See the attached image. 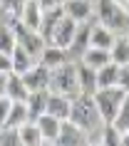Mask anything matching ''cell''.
Segmentation results:
<instances>
[{
	"label": "cell",
	"mask_w": 129,
	"mask_h": 146,
	"mask_svg": "<svg viewBox=\"0 0 129 146\" xmlns=\"http://www.w3.org/2000/svg\"><path fill=\"white\" fill-rule=\"evenodd\" d=\"M70 121L77 124L82 131L92 134V131H102L104 121L99 116V109L94 104L92 94H77L72 97V107H70Z\"/></svg>",
	"instance_id": "6da1fadb"
},
{
	"label": "cell",
	"mask_w": 129,
	"mask_h": 146,
	"mask_svg": "<svg viewBox=\"0 0 129 146\" xmlns=\"http://www.w3.org/2000/svg\"><path fill=\"white\" fill-rule=\"evenodd\" d=\"M47 89L57 94H65V97H77L80 94V82H77V62L67 60L57 64V67L50 69V82H47Z\"/></svg>",
	"instance_id": "7a4b0ae2"
},
{
	"label": "cell",
	"mask_w": 129,
	"mask_h": 146,
	"mask_svg": "<svg viewBox=\"0 0 129 146\" xmlns=\"http://www.w3.org/2000/svg\"><path fill=\"white\" fill-rule=\"evenodd\" d=\"M94 13H97V23L107 25L117 35H127L129 32V13L122 10L114 0H97L94 3Z\"/></svg>",
	"instance_id": "3957f363"
},
{
	"label": "cell",
	"mask_w": 129,
	"mask_h": 146,
	"mask_svg": "<svg viewBox=\"0 0 129 146\" xmlns=\"http://www.w3.org/2000/svg\"><path fill=\"white\" fill-rule=\"evenodd\" d=\"M92 97H94V104H97V109H99L102 121L112 124L114 116H117V111H119V107H122V102H124V97H127V89H122L119 84L99 87Z\"/></svg>",
	"instance_id": "277c9868"
},
{
	"label": "cell",
	"mask_w": 129,
	"mask_h": 146,
	"mask_svg": "<svg viewBox=\"0 0 129 146\" xmlns=\"http://www.w3.org/2000/svg\"><path fill=\"white\" fill-rule=\"evenodd\" d=\"M5 23L10 25V30L15 32V42H17V45L23 47L25 52H30L32 57H40L42 47L47 45L45 37H42L37 30H30L27 25H23V20H20L17 15H8V20H5Z\"/></svg>",
	"instance_id": "5b68a950"
},
{
	"label": "cell",
	"mask_w": 129,
	"mask_h": 146,
	"mask_svg": "<svg viewBox=\"0 0 129 146\" xmlns=\"http://www.w3.org/2000/svg\"><path fill=\"white\" fill-rule=\"evenodd\" d=\"M77 25L70 15H62L57 20V25L52 27L50 37H47V45H55V47H62V50H70L72 40H75V32H77Z\"/></svg>",
	"instance_id": "8992f818"
},
{
	"label": "cell",
	"mask_w": 129,
	"mask_h": 146,
	"mask_svg": "<svg viewBox=\"0 0 129 146\" xmlns=\"http://www.w3.org/2000/svg\"><path fill=\"white\" fill-rule=\"evenodd\" d=\"M90 139H87V131H82L77 124H72L70 119L60 124V134H57V141L55 144L60 146H80V144H87Z\"/></svg>",
	"instance_id": "52a82bcc"
},
{
	"label": "cell",
	"mask_w": 129,
	"mask_h": 146,
	"mask_svg": "<svg viewBox=\"0 0 129 146\" xmlns=\"http://www.w3.org/2000/svg\"><path fill=\"white\" fill-rule=\"evenodd\" d=\"M23 77V82H25V87L27 89H47V82H50V69L45 67V64H40V62H35L27 72H23L20 74Z\"/></svg>",
	"instance_id": "ba28073f"
},
{
	"label": "cell",
	"mask_w": 129,
	"mask_h": 146,
	"mask_svg": "<svg viewBox=\"0 0 129 146\" xmlns=\"http://www.w3.org/2000/svg\"><path fill=\"white\" fill-rule=\"evenodd\" d=\"M35 124H37L40 129V136H42V144H55L57 141V134H60V119L52 114H47V111H42V114L35 119Z\"/></svg>",
	"instance_id": "9c48e42d"
},
{
	"label": "cell",
	"mask_w": 129,
	"mask_h": 146,
	"mask_svg": "<svg viewBox=\"0 0 129 146\" xmlns=\"http://www.w3.org/2000/svg\"><path fill=\"white\" fill-rule=\"evenodd\" d=\"M42 5H40V0H25L17 17L23 20V25H27L30 30H37L40 32V23H42Z\"/></svg>",
	"instance_id": "30bf717a"
},
{
	"label": "cell",
	"mask_w": 129,
	"mask_h": 146,
	"mask_svg": "<svg viewBox=\"0 0 129 146\" xmlns=\"http://www.w3.org/2000/svg\"><path fill=\"white\" fill-rule=\"evenodd\" d=\"M65 15H70L75 23H87L92 20L94 15V5H92V0H65Z\"/></svg>",
	"instance_id": "8fae6325"
},
{
	"label": "cell",
	"mask_w": 129,
	"mask_h": 146,
	"mask_svg": "<svg viewBox=\"0 0 129 146\" xmlns=\"http://www.w3.org/2000/svg\"><path fill=\"white\" fill-rule=\"evenodd\" d=\"M70 107H72V97H65V94H57V92L47 94L45 111H47V114H52V116H57L60 121L70 119Z\"/></svg>",
	"instance_id": "7c38bea8"
},
{
	"label": "cell",
	"mask_w": 129,
	"mask_h": 146,
	"mask_svg": "<svg viewBox=\"0 0 129 146\" xmlns=\"http://www.w3.org/2000/svg\"><path fill=\"white\" fill-rule=\"evenodd\" d=\"M114 37H117V32L109 30L107 25H102V23H92V27H90V47L109 50V47L114 45Z\"/></svg>",
	"instance_id": "4fadbf2b"
},
{
	"label": "cell",
	"mask_w": 129,
	"mask_h": 146,
	"mask_svg": "<svg viewBox=\"0 0 129 146\" xmlns=\"http://www.w3.org/2000/svg\"><path fill=\"white\" fill-rule=\"evenodd\" d=\"M47 94H50V89H32V92L27 94V99H25V104H27V121H35V119L45 111Z\"/></svg>",
	"instance_id": "5bb4252c"
},
{
	"label": "cell",
	"mask_w": 129,
	"mask_h": 146,
	"mask_svg": "<svg viewBox=\"0 0 129 146\" xmlns=\"http://www.w3.org/2000/svg\"><path fill=\"white\" fill-rule=\"evenodd\" d=\"M67 60H72L70 52H67V50H62V47H55V45H45V47H42V52H40V57H37V62H40V64H45L47 69L57 67V64H62V62H67Z\"/></svg>",
	"instance_id": "9a60e30c"
},
{
	"label": "cell",
	"mask_w": 129,
	"mask_h": 146,
	"mask_svg": "<svg viewBox=\"0 0 129 146\" xmlns=\"http://www.w3.org/2000/svg\"><path fill=\"white\" fill-rule=\"evenodd\" d=\"M90 27H92V20L87 23H80L77 25V32H75V40H72V45H70V57H77L80 60V54L90 47Z\"/></svg>",
	"instance_id": "2e32d148"
},
{
	"label": "cell",
	"mask_w": 129,
	"mask_h": 146,
	"mask_svg": "<svg viewBox=\"0 0 129 146\" xmlns=\"http://www.w3.org/2000/svg\"><path fill=\"white\" fill-rule=\"evenodd\" d=\"M77 82H80V94H94L97 92V72L77 60Z\"/></svg>",
	"instance_id": "e0dca14e"
},
{
	"label": "cell",
	"mask_w": 129,
	"mask_h": 146,
	"mask_svg": "<svg viewBox=\"0 0 129 146\" xmlns=\"http://www.w3.org/2000/svg\"><path fill=\"white\" fill-rule=\"evenodd\" d=\"M80 62L82 64H87V67H92L94 72H97L99 67H104L107 62H112V54H109V50H99V47H87L82 54H80Z\"/></svg>",
	"instance_id": "ac0fdd59"
},
{
	"label": "cell",
	"mask_w": 129,
	"mask_h": 146,
	"mask_svg": "<svg viewBox=\"0 0 129 146\" xmlns=\"http://www.w3.org/2000/svg\"><path fill=\"white\" fill-rule=\"evenodd\" d=\"M5 94H8L13 102H25V99H27L30 89L25 87L23 77H20L17 72H10V74H8V79H5Z\"/></svg>",
	"instance_id": "d6986e66"
},
{
	"label": "cell",
	"mask_w": 129,
	"mask_h": 146,
	"mask_svg": "<svg viewBox=\"0 0 129 146\" xmlns=\"http://www.w3.org/2000/svg\"><path fill=\"white\" fill-rule=\"evenodd\" d=\"M109 54H112V62H117V64H127L129 62V37L127 35H117L114 37V45L109 47Z\"/></svg>",
	"instance_id": "ffe728a7"
},
{
	"label": "cell",
	"mask_w": 129,
	"mask_h": 146,
	"mask_svg": "<svg viewBox=\"0 0 129 146\" xmlns=\"http://www.w3.org/2000/svg\"><path fill=\"white\" fill-rule=\"evenodd\" d=\"M117 79H119V64L117 62H107L104 67L97 69V89L117 84Z\"/></svg>",
	"instance_id": "44dd1931"
},
{
	"label": "cell",
	"mask_w": 129,
	"mask_h": 146,
	"mask_svg": "<svg viewBox=\"0 0 129 146\" xmlns=\"http://www.w3.org/2000/svg\"><path fill=\"white\" fill-rule=\"evenodd\" d=\"M17 134H20V144L25 146H37L42 144V136H40V129L35 121H25L17 126Z\"/></svg>",
	"instance_id": "7402d4cb"
},
{
	"label": "cell",
	"mask_w": 129,
	"mask_h": 146,
	"mask_svg": "<svg viewBox=\"0 0 129 146\" xmlns=\"http://www.w3.org/2000/svg\"><path fill=\"white\" fill-rule=\"evenodd\" d=\"M65 15V8H50V10H45L42 13V23H40V35L45 37V42H47V37H50V32H52V27L57 25V20Z\"/></svg>",
	"instance_id": "603a6c76"
},
{
	"label": "cell",
	"mask_w": 129,
	"mask_h": 146,
	"mask_svg": "<svg viewBox=\"0 0 129 146\" xmlns=\"http://www.w3.org/2000/svg\"><path fill=\"white\" fill-rule=\"evenodd\" d=\"M10 57H13V72H17V74L27 72V69H30L32 64H35V57H32L30 52H25V50H23L20 45H17L15 50H13V54H10Z\"/></svg>",
	"instance_id": "cb8c5ba5"
},
{
	"label": "cell",
	"mask_w": 129,
	"mask_h": 146,
	"mask_svg": "<svg viewBox=\"0 0 129 146\" xmlns=\"http://www.w3.org/2000/svg\"><path fill=\"white\" fill-rule=\"evenodd\" d=\"M27 121V104L25 102H13V107L8 111V119H5V126H20V124Z\"/></svg>",
	"instance_id": "d4e9b609"
},
{
	"label": "cell",
	"mask_w": 129,
	"mask_h": 146,
	"mask_svg": "<svg viewBox=\"0 0 129 146\" xmlns=\"http://www.w3.org/2000/svg\"><path fill=\"white\" fill-rule=\"evenodd\" d=\"M17 47L15 42V32L10 30V25L8 23H0V52H5V54H13V50Z\"/></svg>",
	"instance_id": "484cf974"
},
{
	"label": "cell",
	"mask_w": 129,
	"mask_h": 146,
	"mask_svg": "<svg viewBox=\"0 0 129 146\" xmlns=\"http://www.w3.org/2000/svg\"><path fill=\"white\" fill-rule=\"evenodd\" d=\"M102 144L104 146H119L122 144V131L114 124H104L102 126Z\"/></svg>",
	"instance_id": "4316f807"
},
{
	"label": "cell",
	"mask_w": 129,
	"mask_h": 146,
	"mask_svg": "<svg viewBox=\"0 0 129 146\" xmlns=\"http://www.w3.org/2000/svg\"><path fill=\"white\" fill-rule=\"evenodd\" d=\"M112 124L119 131H127L129 129V92H127V97H124V102H122V107H119V111H117V116H114Z\"/></svg>",
	"instance_id": "83f0119b"
},
{
	"label": "cell",
	"mask_w": 129,
	"mask_h": 146,
	"mask_svg": "<svg viewBox=\"0 0 129 146\" xmlns=\"http://www.w3.org/2000/svg\"><path fill=\"white\" fill-rule=\"evenodd\" d=\"M20 144V134L15 126H3L0 129V146H15Z\"/></svg>",
	"instance_id": "f1b7e54d"
},
{
	"label": "cell",
	"mask_w": 129,
	"mask_h": 146,
	"mask_svg": "<svg viewBox=\"0 0 129 146\" xmlns=\"http://www.w3.org/2000/svg\"><path fill=\"white\" fill-rule=\"evenodd\" d=\"M25 0H0V13H5V15H17L20 8H23Z\"/></svg>",
	"instance_id": "f546056e"
},
{
	"label": "cell",
	"mask_w": 129,
	"mask_h": 146,
	"mask_svg": "<svg viewBox=\"0 0 129 146\" xmlns=\"http://www.w3.org/2000/svg\"><path fill=\"white\" fill-rule=\"evenodd\" d=\"M10 107H13V99H10L8 94H0V129L5 126V119H8Z\"/></svg>",
	"instance_id": "4dcf8cb0"
},
{
	"label": "cell",
	"mask_w": 129,
	"mask_h": 146,
	"mask_svg": "<svg viewBox=\"0 0 129 146\" xmlns=\"http://www.w3.org/2000/svg\"><path fill=\"white\" fill-rule=\"evenodd\" d=\"M117 84L129 92V62L127 64H119V79H117Z\"/></svg>",
	"instance_id": "1f68e13d"
},
{
	"label": "cell",
	"mask_w": 129,
	"mask_h": 146,
	"mask_svg": "<svg viewBox=\"0 0 129 146\" xmlns=\"http://www.w3.org/2000/svg\"><path fill=\"white\" fill-rule=\"evenodd\" d=\"M0 72L3 74H10L13 72V57L5 54V52H0Z\"/></svg>",
	"instance_id": "d6a6232c"
},
{
	"label": "cell",
	"mask_w": 129,
	"mask_h": 146,
	"mask_svg": "<svg viewBox=\"0 0 129 146\" xmlns=\"http://www.w3.org/2000/svg\"><path fill=\"white\" fill-rule=\"evenodd\" d=\"M40 5H42V10H50V8H60V5H65V0H40Z\"/></svg>",
	"instance_id": "836d02e7"
},
{
	"label": "cell",
	"mask_w": 129,
	"mask_h": 146,
	"mask_svg": "<svg viewBox=\"0 0 129 146\" xmlns=\"http://www.w3.org/2000/svg\"><path fill=\"white\" fill-rule=\"evenodd\" d=\"M5 79H8V74L0 72V94H5Z\"/></svg>",
	"instance_id": "e575fe53"
},
{
	"label": "cell",
	"mask_w": 129,
	"mask_h": 146,
	"mask_svg": "<svg viewBox=\"0 0 129 146\" xmlns=\"http://www.w3.org/2000/svg\"><path fill=\"white\" fill-rule=\"evenodd\" d=\"M114 3H117L122 10H127V13H129V0H114Z\"/></svg>",
	"instance_id": "d590c367"
},
{
	"label": "cell",
	"mask_w": 129,
	"mask_h": 146,
	"mask_svg": "<svg viewBox=\"0 0 129 146\" xmlns=\"http://www.w3.org/2000/svg\"><path fill=\"white\" fill-rule=\"evenodd\" d=\"M122 144L129 146V129H127V131H122Z\"/></svg>",
	"instance_id": "8d00e7d4"
},
{
	"label": "cell",
	"mask_w": 129,
	"mask_h": 146,
	"mask_svg": "<svg viewBox=\"0 0 129 146\" xmlns=\"http://www.w3.org/2000/svg\"><path fill=\"white\" fill-rule=\"evenodd\" d=\"M127 37H129V32H127Z\"/></svg>",
	"instance_id": "74e56055"
}]
</instances>
